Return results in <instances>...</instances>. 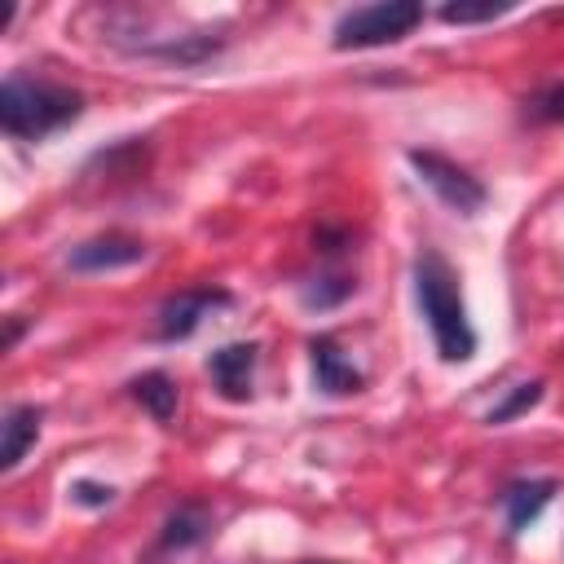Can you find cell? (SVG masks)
<instances>
[{
	"mask_svg": "<svg viewBox=\"0 0 564 564\" xmlns=\"http://www.w3.org/2000/svg\"><path fill=\"white\" fill-rule=\"evenodd\" d=\"M40 410L35 405H26V401H18V405H9L4 410V445H0V471H13L22 458H26V449L40 441Z\"/></svg>",
	"mask_w": 564,
	"mask_h": 564,
	"instance_id": "11",
	"label": "cell"
},
{
	"mask_svg": "<svg viewBox=\"0 0 564 564\" xmlns=\"http://www.w3.org/2000/svg\"><path fill=\"white\" fill-rule=\"evenodd\" d=\"M405 159H410V167L419 172V181H423L449 212L476 216V212L489 203V189H485L480 176H471L463 163H454V159H445V154H436V150H410Z\"/></svg>",
	"mask_w": 564,
	"mask_h": 564,
	"instance_id": "4",
	"label": "cell"
},
{
	"mask_svg": "<svg viewBox=\"0 0 564 564\" xmlns=\"http://www.w3.org/2000/svg\"><path fill=\"white\" fill-rule=\"evenodd\" d=\"M344 247H348V229H330V225L313 229V251H322V256H339Z\"/></svg>",
	"mask_w": 564,
	"mask_h": 564,
	"instance_id": "20",
	"label": "cell"
},
{
	"mask_svg": "<svg viewBox=\"0 0 564 564\" xmlns=\"http://www.w3.org/2000/svg\"><path fill=\"white\" fill-rule=\"evenodd\" d=\"M207 529H212V520H207V511L198 507V502H185V507H176L167 520H163V529H159V542H154V555H181V551H189V546H198L203 538H207Z\"/></svg>",
	"mask_w": 564,
	"mask_h": 564,
	"instance_id": "12",
	"label": "cell"
},
{
	"mask_svg": "<svg viewBox=\"0 0 564 564\" xmlns=\"http://www.w3.org/2000/svg\"><path fill=\"white\" fill-rule=\"evenodd\" d=\"M524 119L529 123H564V79L542 84L538 93L524 97Z\"/></svg>",
	"mask_w": 564,
	"mask_h": 564,
	"instance_id": "17",
	"label": "cell"
},
{
	"mask_svg": "<svg viewBox=\"0 0 564 564\" xmlns=\"http://www.w3.org/2000/svg\"><path fill=\"white\" fill-rule=\"evenodd\" d=\"M256 361H260V348L256 344H225L207 357V375H212V388L225 397V401H251V379H256Z\"/></svg>",
	"mask_w": 564,
	"mask_h": 564,
	"instance_id": "8",
	"label": "cell"
},
{
	"mask_svg": "<svg viewBox=\"0 0 564 564\" xmlns=\"http://www.w3.org/2000/svg\"><path fill=\"white\" fill-rule=\"evenodd\" d=\"M560 494V480L555 476H533V480H511L498 502H502V520H507V533H524L529 524H538V516L551 507V498Z\"/></svg>",
	"mask_w": 564,
	"mask_h": 564,
	"instance_id": "9",
	"label": "cell"
},
{
	"mask_svg": "<svg viewBox=\"0 0 564 564\" xmlns=\"http://www.w3.org/2000/svg\"><path fill=\"white\" fill-rule=\"evenodd\" d=\"M128 397H132L154 423H172V419H176V405H181V388H176V379L163 375V370L137 375V379L128 383Z\"/></svg>",
	"mask_w": 564,
	"mask_h": 564,
	"instance_id": "10",
	"label": "cell"
},
{
	"mask_svg": "<svg viewBox=\"0 0 564 564\" xmlns=\"http://www.w3.org/2000/svg\"><path fill=\"white\" fill-rule=\"evenodd\" d=\"M18 335H22V317H9V330H4V348H13V344H18Z\"/></svg>",
	"mask_w": 564,
	"mask_h": 564,
	"instance_id": "21",
	"label": "cell"
},
{
	"mask_svg": "<svg viewBox=\"0 0 564 564\" xmlns=\"http://www.w3.org/2000/svg\"><path fill=\"white\" fill-rule=\"evenodd\" d=\"M225 48L220 35H176V40H163V44H141L145 57H159V62H176V66H198L207 57H216Z\"/></svg>",
	"mask_w": 564,
	"mask_h": 564,
	"instance_id": "13",
	"label": "cell"
},
{
	"mask_svg": "<svg viewBox=\"0 0 564 564\" xmlns=\"http://www.w3.org/2000/svg\"><path fill=\"white\" fill-rule=\"evenodd\" d=\"M414 300H419V313L432 330V344H436V357L441 361H471L476 357V330L467 322V304H463V291H458V273L454 264L441 256V251H419L414 256Z\"/></svg>",
	"mask_w": 564,
	"mask_h": 564,
	"instance_id": "1",
	"label": "cell"
},
{
	"mask_svg": "<svg viewBox=\"0 0 564 564\" xmlns=\"http://www.w3.org/2000/svg\"><path fill=\"white\" fill-rule=\"evenodd\" d=\"M308 357H313V383L326 397H352L366 388V375L344 357L335 335H313L308 339Z\"/></svg>",
	"mask_w": 564,
	"mask_h": 564,
	"instance_id": "7",
	"label": "cell"
},
{
	"mask_svg": "<svg viewBox=\"0 0 564 564\" xmlns=\"http://www.w3.org/2000/svg\"><path fill=\"white\" fill-rule=\"evenodd\" d=\"M84 115V93L53 79L9 75L0 84V128L13 141H44Z\"/></svg>",
	"mask_w": 564,
	"mask_h": 564,
	"instance_id": "2",
	"label": "cell"
},
{
	"mask_svg": "<svg viewBox=\"0 0 564 564\" xmlns=\"http://www.w3.org/2000/svg\"><path fill=\"white\" fill-rule=\"evenodd\" d=\"M141 260H145V242L137 234H123V229L93 234V238H84L66 251L70 273H110V269H128V264H141Z\"/></svg>",
	"mask_w": 564,
	"mask_h": 564,
	"instance_id": "6",
	"label": "cell"
},
{
	"mask_svg": "<svg viewBox=\"0 0 564 564\" xmlns=\"http://www.w3.org/2000/svg\"><path fill=\"white\" fill-rule=\"evenodd\" d=\"M542 397H546V383H542V379H524V383H516V388H511V392H507V397L485 414V423H494V427H498V423H511V419L529 414Z\"/></svg>",
	"mask_w": 564,
	"mask_h": 564,
	"instance_id": "16",
	"label": "cell"
},
{
	"mask_svg": "<svg viewBox=\"0 0 564 564\" xmlns=\"http://www.w3.org/2000/svg\"><path fill=\"white\" fill-rule=\"evenodd\" d=\"M70 498H75L79 507H106V502H115V489L101 485V480H75V485H70Z\"/></svg>",
	"mask_w": 564,
	"mask_h": 564,
	"instance_id": "19",
	"label": "cell"
},
{
	"mask_svg": "<svg viewBox=\"0 0 564 564\" xmlns=\"http://www.w3.org/2000/svg\"><path fill=\"white\" fill-rule=\"evenodd\" d=\"M502 13H511L507 0H502V4H445V9H441V22H449V26H471V22H494V18H502Z\"/></svg>",
	"mask_w": 564,
	"mask_h": 564,
	"instance_id": "18",
	"label": "cell"
},
{
	"mask_svg": "<svg viewBox=\"0 0 564 564\" xmlns=\"http://www.w3.org/2000/svg\"><path fill=\"white\" fill-rule=\"evenodd\" d=\"M106 167L110 176H141L145 172V163H150V145L141 141V137H128V141H119V145H110V150H101V154H93V163L88 167Z\"/></svg>",
	"mask_w": 564,
	"mask_h": 564,
	"instance_id": "15",
	"label": "cell"
},
{
	"mask_svg": "<svg viewBox=\"0 0 564 564\" xmlns=\"http://www.w3.org/2000/svg\"><path fill=\"white\" fill-rule=\"evenodd\" d=\"M352 291H357V278H348V273H317V278L300 282V304L326 313V308H339Z\"/></svg>",
	"mask_w": 564,
	"mask_h": 564,
	"instance_id": "14",
	"label": "cell"
},
{
	"mask_svg": "<svg viewBox=\"0 0 564 564\" xmlns=\"http://www.w3.org/2000/svg\"><path fill=\"white\" fill-rule=\"evenodd\" d=\"M234 295L225 286H189V291H176L159 304V317H154V339L159 344H181L189 339L203 317H212V308H229Z\"/></svg>",
	"mask_w": 564,
	"mask_h": 564,
	"instance_id": "5",
	"label": "cell"
},
{
	"mask_svg": "<svg viewBox=\"0 0 564 564\" xmlns=\"http://www.w3.org/2000/svg\"><path fill=\"white\" fill-rule=\"evenodd\" d=\"M419 22H423V4L419 0H379V4L348 9L335 22L330 44L339 53H348V48H383V44H401Z\"/></svg>",
	"mask_w": 564,
	"mask_h": 564,
	"instance_id": "3",
	"label": "cell"
}]
</instances>
